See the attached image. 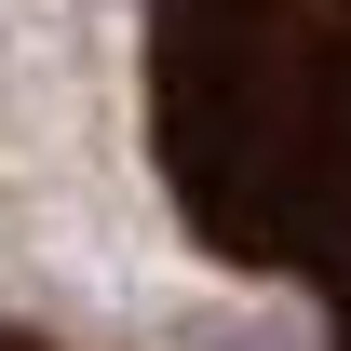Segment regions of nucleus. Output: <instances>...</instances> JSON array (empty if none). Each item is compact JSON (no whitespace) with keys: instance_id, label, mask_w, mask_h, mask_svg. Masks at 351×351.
<instances>
[{"instance_id":"nucleus-1","label":"nucleus","mask_w":351,"mask_h":351,"mask_svg":"<svg viewBox=\"0 0 351 351\" xmlns=\"http://www.w3.org/2000/svg\"><path fill=\"white\" fill-rule=\"evenodd\" d=\"M149 149L189 243L351 351V0H149Z\"/></svg>"},{"instance_id":"nucleus-2","label":"nucleus","mask_w":351,"mask_h":351,"mask_svg":"<svg viewBox=\"0 0 351 351\" xmlns=\"http://www.w3.org/2000/svg\"><path fill=\"white\" fill-rule=\"evenodd\" d=\"M0 351H54V338H0Z\"/></svg>"}]
</instances>
